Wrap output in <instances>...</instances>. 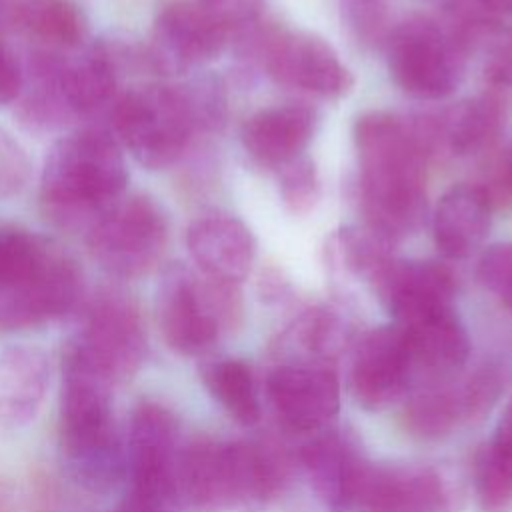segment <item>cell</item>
I'll list each match as a JSON object with an SVG mask.
<instances>
[{
	"mask_svg": "<svg viewBox=\"0 0 512 512\" xmlns=\"http://www.w3.org/2000/svg\"><path fill=\"white\" fill-rule=\"evenodd\" d=\"M360 206L366 226L392 242L418 230L426 212V150L412 122L382 110L358 116Z\"/></svg>",
	"mask_w": 512,
	"mask_h": 512,
	"instance_id": "1",
	"label": "cell"
},
{
	"mask_svg": "<svg viewBox=\"0 0 512 512\" xmlns=\"http://www.w3.org/2000/svg\"><path fill=\"white\" fill-rule=\"evenodd\" d=\"M58 434L70 478L88 492H110L126 476V454L114 424L116 386L70 344L62 350Z\"/></svg>",
	"mask_w": 512,
	"mask_h": 512,
	"instance_id": "2",
	"label": "cell"
},
{
	"mask_svg": "<svg viewBox=\"0 0 512 512\" xmlns=\"http://www.w3.org/2000/svg\"><path fill=\"white\" fill-rule=\"evenodd\" d=\"M128 182L124 156L110 134L86 128L60 138L48 152L40 200L62 226L90 224L118 198Z\"/></svg>",
	"mask_w": 512,
	"mask_h": 512,
	"instance_id": "3",
	"label": "cell"
},
{
	"mask_svg": "<svg viewBox=\"0 0 512 512\" xmlns=\"http://www.w3.org/2000/svg\"><path fill=\"white\" fill-rule=\"evenodd\" d=\"M116 88L114 62L100 44L68 52L34 50L22 70L20 120L34 130H56L106 106Z\"/></svg>",
	"mask_w": 512,
	"mask_h": 512,
	"instance_id": "4",
	"label": "cell"
},
{
	"mask_svg": "<svg viewBox=\"0 0 512 512\" xmlns=\"http://www.w3.org/2000/svg\"><path fill=\"white\" fill-rule=\"evenodd\" d=\"M156 312L164 342L182 356L204 354L240 312L236 284L198 276L184 264L164 268Z\"/></svg>",
	"mask_w": 512,
	"mask_h": 512,
	"instance_id": "5",
	"label": "cell"
},
{
	"mask_svg": "<svg viewBox=\"0 0 512 512\" xmlns=\"http://www.w3.org/2000/svg\"><path fill=\"white\" fill-rule=\"evenodd\" d=\"M236 52L260 62L282 86L324 98H338L352 88V74L334 48L306 32H290L258 18L236 28Z\"/></svg>",
	"mask_w": 512,
	"mask_h": 512,
	"instance_id": "6",
	"label": "cell"
},
{
	"mask_svg": "<svg viewBox=\"0 0 512 512\" xmlns=\"http://www.w3.org/2000/svg\"><path fill=\"white\" fill-rule=\"evenodd\" d=\"M114 126L128 152L146 168L174 164L196 130L182 86L146 84L114 106Z\"/></svg>",
	"mask_w": 512,
	"mask_h": 512,
	"instance_id": "7",
	"label": "cell"
},
{
	"mask_svg": "<svg viewBox=\"0 0 512 512\" xmlns=\"http://www.w3.org/2000/svg\"><path fill=\"white\" fill-rule=\"evenodd\" d=\"M388 70L392 80L410 96L440 100L458 86L466 52L438 22L412 16L386 38Z\"/></svg>",
	"mask_w": 512,
	"mask_h": 512,
	"instance_id": "8",
	"label": "cell"
},
{
	"mask_svg": "<svg viewBox=\"0 0 512 512\" xmlns=\"http://www.w3.org/2000/svg\"><path fill=\"white\" fill-rule=\"evenodd\" d=\"M168 224L148 196L118 198L88 228V246L96 262L112 276L138 278L162 258Z\"/></svg>",
	"mask_w": 512,
	"mask_h": 512,
	"instance_id": "9",
	"label": "cell"
},
{
	"mask_svg": "<svg viewBox=\"0 0 512 512\" xmlns=\"http://www.w3.org/2000/svg\"><path fill=\"white\" fill-rule=\"evenodd\" d=\"M174 486L180 504L198 512L252 504L254 466L248 444L204 436L186 442L178 450Z\"/></svg>",
	"mask_w": 512,
	"mask_h": 512,
	"instance_id": "10",
	"label": "cell"
},
{
	"mask_svg": "<svg viewBox=\"0 0 512 512\" xmlns=\"http://www.w3.org/2000/svg\"><path fill=\"white\" fill-rule=\"evenodd\" d=\"M114 384L132 378L148 352L138 306L120 292H102L86 308L80 330L66 342Z\"/></svg>",
	"mask_w": 512,
	"mask_h": 512,
	"instance_id": "11",
	"label": "cell"
},
{
	"mask_svg": "<svg viewBox=\"0 0 512 512\" xmlns=\"http://www.w3.org/2000/svg\"><path fill=\"white\" fill-rule=\"evenodd\" d=\"M82 296L76 262L56 246L20 280L0 290V326L20 330L72 312Z\"/></svg>",
	"mask_w": 512,
	"mask_h": 512,
	"instance_id": "12",
	"label": "cell"
},
{
	"mask_svg": "<svg viewBox=\"0 0 512 512\" xmlns=\"http://www.w3.org/2000/svg\"><path fill=\"white\" fill-rule=\"evenodd\" d=\"M230 26L196 0H174L152 28L150 62L158 72L180 74L214 60L226 46Z\"/></svg>",
	"mask_w": 512,
	"mask_h": 512,
	"instance_id": "13",
	"label": "cell"
},
{
	"mask_svg": "<svg viewBox=\"0 0 512 512\" xmlns=\"http://www.w3.org/2000/svg\"><path fill=\"white\" fill-rule=\"evenodd\" d=\"M178 450V420L172 410L156 400H140L130 412L124 446L128 486L176 496Z\"/></svg>",
	"mask_w": 512,
	"mask_h": 512,
	"instance_id": "14",
	"label": "cell"
},
{
	"mask_svg": "<svg viewBox=\"0 0 512 512\" xmlns=\"http://www.w3.org/2000/svg\"><path fill=\"white\" fill-rule=\"evenodd\" d=\"M398 326L452 308L454 274L436 260L390 258L370 280Z\"/></svg>",
	"mask_w": 512,
	"mask_h": 512,
	"instance_id": "15",
	"label": "cell"
},
{
	"mask_svg": "<svg viewBox=\"0 0 512 512\" xmlns=\"http://www.w3.org/2000/svg\"><path fill=\"white\" fill-rule=\"evenodd\" d=\"M414 366L404 330L380 326L370 330L356 346L350 366V390L368 410H382L398 400Z\"/></svg>",
	"mask_w": 512,
	"mask_h": 512,
	"instance_id": "16",
	"label": "cell"
},
{
	"mask_svg": "<svg viewBox=\"0 0 512 512\" xmlns=\"http://www.w3.org/2000/svg\"><path fill=\"white\" fill-rule=\"evenodd\" d=\"M268 398L294 430H316L340 408V384L332 370L312 364H286L268 374Z\"/></svg>",
	"mask_w": 512,
	"mask_h": 512,
	"instance_id": "17",
	"label": "cell"
},
{
	"mask_svg": "<svg viewBox=\"0 0 512 512\" xmlns=\"http://www.w3.org/2000/svg\"><path fill=\"white\" fill-rule=\"evenodd\" d=\"M504 124V106L496 94L460 100L436 116L412 122L426 154L446 150L470 156L492 144Z\"/></svg>",
	"mask_w": 512,
	"mask_h": 512,
	"instance_id": "18",
	"label": "cell"
},
{
	"mask_svg": "<svg viewBox=\"0 0 512 512\" xmlns=\"http://www.w3.org/2000/svg\"><path fill=\"white\" fill-rule=\"evenodd\" d=\"M352 506L360 512H442L446 492L428 468L366 464L360 470Z\"/></svg>",
	"mask_w": 512,
	"mask_h": 512,
	"instance_id": "19",
	"label": "cell"
},
{
	"mask_svg": "<svg viewBox=\"0 0 512 512\" xmlns=\"http://www.w3.org/2000/svg\"><path fill=\"white\" fill-rule=\"evenodd\" d=\"M186 246L208 278L238 284L252 268L256 242L248 226L224 212H206L194 218L186 230Z\"/></svg>",
	"mask_w": 512,
	"mask_h": 512,
	"instance_id": "20",
	"label": "cell"
},
{
	"mask_svg": "<svg viewBox=\"0 0 512 512\" xmlns=\"http://www.w3.org/2000/svg\"><path fill=\"white\" fill-rule=\"evenodd\" d=\"M52 380L48 354L32 344L0 352V424L18 428L36 418Z\"/></svg>",
	"mask_w": 512,
	"mask_h": 512,
	"instance_id": "21",
	"label": "cell"
},
{
	"mask_svg": "<svg viewBox=\"0 0 512 512\" xmlns=\"http://www.w3.org/2000/svg\"><path fill=\"white\" fill-rule=\"evenodd\" d=\"M316 130V114L302 104L258 110L242 126L244 150L260 164L276 166L302 156Z\"/></svg>",
	"mask_w": 512,
	"mask_h": 512,
	"instance_id": "22",
	"label": "cell"
},
{
	"mask_svg": "<svg viewBox=\"0 0 512 512\" xmlns=\"http://www.w3.org/2000/svg\"><path fill=\"white\" fill-rule=\"evenodd\" d=\"M0 26L22 34L42 52H68L86 38L84 16L72 0H0Z\"/></svg>",
	"mask_w": 512,
	"mask_h": 512,
	"instance_id": "23",
	"label": "cell"
},
{
	"mask_svg": "<svg viewBox=\"0 0 512 512\" xmlns=\"http://www.w3.org/2000/svg\"><path fill=\"white\" fill-rule=\"evenodd\" d=\"M492 200L484 186H452L438 202L432 218V234L446 258L470 256L486 238L490 228Z\"/></svg>",
	"mask_w": 512,
	"mask_h": 512,
	"instance_id": "24",
	"label": "cell"
},
{
	"mask_svg": "<svg viewBox=\"0 0 512 512\" xmlns=\"http://www.w3.org/2000/svg\"><path fill=\"white\" fill-rule=\"evenodd\" d=\"M302 460L318 498L336 512L352 508L356 482L364 462L336 434L306 444Z\"/></svg>",
	"mask_w": 512,
	"mask_h": 512,
	"instance_id": "25",
	"label": "cell"
},
{
	"mask_svg": "<svg viewBox=\"0 0 512 512\" xmlns=\"http://www.w3.org/2000/svg\"><path fill=\"white\" fill-rule=\"evenodd\" d=\"M400 328L404 330L414 364H424L428 368H458L468 358V334L452 308L434 312Z\"/></svg>",
	"mask_w": 512,
	"mask_h": 512,
	"instance_id": "26",
	"label": "cell"
},
{
	"mask_svg": "<svg viewBox=\"0 0 512 512\" xmlns=\"http://www.w3.org/2000/svg\"><path fill=\"white\" fill-rule=\"evenodd\" d=\"M202 380L212 398L240 424L252 426L260 418V404L250 368L232 358L202 366Z\"/></svg>",
	"mask_w": 512,
	"mask_h": 512,
	"instance_id": "27",
	"label": "cell"
},
{
	"mask_svg": "<svg viewBox=\"0 0 512 512\" xmlns=\"http://www.w3.org/2000/svg\"><path fill=\"white\" fill-rule=\"evenodd\" d=\"M468 416H472V410L464 388H436L414 396L406 404L404 424L416 436L438 438Z\"/></svg>",
	"mask_w": 512,
	"mask_h": 512,
	"instance_id": "28",
	"label": "cell"
},
{
	"mask_svg": "<svg viewBox=\"0 0 512 512\" xmlns=\"http://www.w3.org/2000/svg\"><path fill=\"white\" fill-rule=\"evenodd\" d=\"M474 492L482 512L512 508V454L492 440L476 452Z\"/></svg>",
	"mask_w": 512,
	"mask_h": 512,
	"instance_id": "29",
	"label": "cell"
},
{
	"mask_svg": "<svg viewBox=\"0 0 512 512\" xmlns=\"http://www.w3.org/2000/svg\"><path fill=\"white\" fill-rule=\"evenodd\" d=\"M394 246L396 242L366 224L348 226L336 236V248L346 268L368 280L394 258Z\"/></svg>",
	"mask_w": 512,
	"mask_h": 512,
	"instance_id": "30",
	"label": "cell"
},
{
	"mask_svg": "<svg viewBox=\"0 0 512 512\" xmlns=\"http://www.w3.org/2000/svg\"><path fill=\"white\" fill-rule=\"evenodd\" d=\"M280 194L294 214L308 212L318 198V174L314 162L298 156L280 166Z\"/></svg>",
	"mask_w": 512,
	"mask_h": 512,
	"instance_id": "31",
	"label": "cell"
},
{
	"mask_svg": "<svg viewBox=\"0 0 512 512\" xmlns=\"http://www.w3.org/2000/svg\"><path fill=\"white\" fill-rule=\"evenodd\" d=\"M196 130H218L226 122V94L218 78H196L182 86Z\"/></svg>",
	"mask_w": 512,
	"mask_h": 512,
	"instance_id": "32",
	"label": "cell"
},
{
	"mask_svg": "<svg viewBox=\"0 0 512 512\" xmlns=\"http://www.w3.org/2000/svg\"><path fill=\"white\" fill-rule=\"evenodd\" d=\"M342 322L328 310L306 312L292 328V336L310 354H332L342 342Z\"/></svg>",
	"mask_w": 512,
	"mask_h": 512,
	"instance_id": "33",
	"label": "cell"
},
{
	"mask_svg": "<svg viewBox=\"0 0 512 512\" xmlns=\"http://www.w3.org/2000/svg\"><path fill=\"white\" fill-rule=\"evenodd\" d=\"M478 278L508 310H512V242H498L478 260Z\"/></svg>",
	"mask_w": 512,
	"mask_h": 512,
	"instance_id": "34",
	"label": "cell"
},
{
	"mask_svg": "<svg viewBox=\"0 0 512 512\" xmlns=\"http://www.w3.org/2000/svg\"><path fill=\"white\" fill-rule=\"evenodd\" d=\"M28 156L10 132L0 128V200L22 190L28 178Z\"/></svg>",
	"mask_w": 512,
	"mask_h": 512,
	"instance_id": "35",
	"label": "cell"
},
{
	"mask_svg": "<svg viewBox=\"0 0 512 512\" xmlns=\"http://www.w3.org/2000/svg\"><path fill=\"white\" fill-rule=\"evenodd\" d=\"M114 512H182V504L172 494L128 486L124 498L120 500Z\"/></svg>",
	"mask_w": 512,
	"mask_h": 512,
	"instance_id": "36",
	"label": "cell"
},
{
	"mask_svg": "<svg viewBox=\"0 0 512 512\" xmlns=\"http://www.w3.org/2000/svg\"><path fill=\"white\" fill-rule=\"evenodd\" d=\"M484 78L494 88H512V32L502 34L484 64Z\"/></svg>",
	"mask_w": 512,
	"mask_h": 512,
	"instance_id": "37",
	"label": "cell"
},
{
	"mask_svg": "<svg viewBox=\"0 0 512 512\" xmlns=\"http://www.w3.org/2000/svg\"><path fill=\"white\" fill-rule=\"evenodd\" d=\"M490 200H512V142L494 158L488 176V188H484Z\"/></svg>",
	"mask_w": 512,
	"mask_h": 512,
	"instance_id": "38",
	"label": "cell"
},
{
	"mask_svg": "<svg viewBox=\"0 0 512 512\" xmlns=\"http://www.w3.org/2000/svg\"><path fill=\"white\" fill-rule=\"evenodd\" d=\"M196 2L210 8L232 28L258 18V12H260V0H196Z\"/></svg>",
	"mask_w": 512,
	"mask_h": 512,
	"instance_id": "39",
	"label": "cell"
},
{
	"mask_svg": "<svg viewBox=\"0 0 512 512\" xmlns=\"http://www.w3.org/2000/svg\"><path fill=\"white\" fill-rule=\"evenodd\" d=\"M22 88V68L10 48L0 42V104L18 98Z\"/></svg>",
	"mask_w": 512,
	"mask_h": 512,
	"instance_id": "40",
	"label": "cell"
},
{
	"mask_svg": "<svg viewBox=\"0 0 512 512\" xmlns=\"http://www.w3.org/2000/svg\"><path fill=\"white\" fill-rule=\"evenodd\" d=\"M492 442H496L500 448H504L506 452L512 454V400L506 404V408L496 424Z\"/></svg>",
	"mask_w": 512,
	"mask_h": 512,
	"instance_id": "41",
	"label": "cell"
},
{
	"mask_svg": "<svg viewBox=\"0 0 512 512\" xmlns=\"http://www.w3.org/2000/svg\"><path fill=\"white\" fill-rule=\"evenodd\" d=\"M482 4L496 16H512V0H482Z\"/></svg>",
	"mask_w": 512,
	"mask_h": 512,
	"instance_id": "42",
	"label": "cell"
},
{
	"mask_svg": "<svg viewBox=\"0 0 512 512\" xmlns=\"http://www.w3.org/2000/svg\"><path fill=\"white\" fill-rule=\"evenodd\" d=\"M0 512H14L12 490L6 484V480H2V478H0Z\"/></svg>",
	"mask_w": 512,
	"mask_h": 512,
	"instance_id": "43",
	"label": "cell"
}]
</instances>
